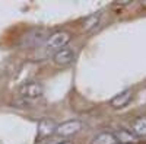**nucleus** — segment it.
I'll return each mask as SVG.
<instances>
[{
    "label": "nucleus",
    "instance_id": "12",
    "mask_svg": "<svg viewBox=\"0 0 146 144\" xmlns=\"http://www.w3.org/2000/svg\"><path fill=\"white\" fill-rule=\"evenodd\" d=\"M38 144H51V143L47 141V140H44V141H41V143H38Z\"/></svg>",
    "mask_w": 146,
    "mask_h": 144
},
{
    "label": "nucleus",
    "instance_id": "6",
    "mask_svg": "<svg viewBox=\"0 0 146 144\" xmlns=\"http://www.w3.org/2000/svg\"><path fill=\"white\" fill-rule=\"evenodd\" d=\"M114 137L118 144H137L139 143V137H136L131 131L124 130V128L117 130L114 133Z\"/></svg>",
    "mask_w": 146,
    "mask_h": 144
},
{
    "label": "nucleus",
    "instance_id": "5",
    "mask_svg": "<svg viewBox=\"0 0 146 144\" xmlns=\"http://www.w3.org/2000/svg\"><path fill=\"white\" fill-rule=\"evenodd\" d=\"M53 60L57 66H67L73 63V60H75V51L70 50V48H62L60 51L54 54Z\"/></svg>",
    "mask_w": 146,
    "mask_h": 144
},
{
    "label": "nucleus",
    "instance_id": "7",
    "mask_svg": "<svg viewBox=\"0 0 146 144\" xmlns=\"http://www.w3.org/2000/svg\"><path fill=\"white\" fill-rule=\"evenodd\" d=\"M131 99V90L127 89L124 92L118 93L117 96H114V98L111 99V102H110V105H111L113 108H115V109H118V108H124Z\"/></svg>",
    "mask_w": 146,
    "mask_h": 144
},
{
    "label": "nucleus",
    "instance_id": "2",
    "mask_svg": "<svg viewBox=\"0 0 146 144\" xmlns=\"http://www.w3.org/2000/svg\"><path fill=\"white\" fill-rule=\"evenodd\" d=\"M42 85L38 82H27L19 87V95L25 99L34 101V99H38L41 98L42 95Z\"/></svg>",
    "mask_w": 146,
    "mask_h": 144
},
{
    "label": "nucleus",
    "instance_id": "8",
    "mask_svg": "<svg viewBox=\"0 0 146 144\" xmlns=\"http://www.w3.org/2000/svg\"><path fill=\"white\" fill-rule=\"evenodd\" d=\"M131 133L136 137H146V118L140 116L131 122Z\"/></svg>",
    "mask_w": 146,
    "mask_h": 144
},
{
    "label": "nucleus",
    "instance_id": "10",
    "mask_svg": "<svg viewBox=\"0 0 146 144\" xmlns=\"http://www.w3.org/2000/svg\"><path fill=\"white\" fill-rule=\"evenodd\" d=\"M92 144H117V141L113 133H101L92 140Z\"/></svg>",
    "mask_w": 146,
    "mask_h": 144
},
{
    "label": "nucleus",
    "instance_id": "1",
    "mask_svg": "<svg viewBox=\"0 0 146 144\" xmlns=\"http://www.w3.org/2000/svg\"><path fill=\"white\" fill-rule=\"evenodd\" d=\"M70 34L67 31H57L54 34H51L50 37L45 41V50L48 53H57L62 48H64V45L70 41Z\"/></svg>",
    "mask_w": 146,
    "mask_h": 144
},
{
    "label": "nucleus",
    "instance_id": "11",
    "mask_svg": "<svg viewBox=\"0 0 146 144\" xmlns=\"http://www.w3.org/2000/svg\"><path fill=\"white\" fill-rule=\"evenodd\" d=\"M56 144H72L70 141H60V143H56Z\"/></svg>",
    "mask_w": 146,
    "mask_h": 144
},
{
    "label": "nucleus",
    "instance_id": "9",
    "mask_svg": "<svg viewBox=\"0 0 146 144\" xmlns=\"http://www.w3.org/2000/svg\"><path fill=\"white\" fill-rule=\"evenodd\" d=\"M100 18H101V13H92L89 16H86L82 22V29L83 31H91L92 28H95L100 22Z\"/></svg>",
    "mask_w": 146,
    "mask_h": 144
},
{
    "label": "nucleus",
    "instance_id": "4",
    "mask_svg": "<svg viewBox=\"0 0 146 144\" xmlns=\"http://www.w3.org/2000/svg\"><path fill=\"white\" fill-rule=\"evenodd\" d=\"M56 127L57 125L51 121V119H47V118L41 119L40 124H38V140H41V141L47 140L51 134H54Z\"/></svg>",
    "mask_w": 146,
    "mask_h": 144
},
{
    "label": "nucleus",
    "instance_id": "3",
    "mask_svg": "<svg viewBox=\"0 0 146 144\" xmlns=\"http://www.w3.org/2000/svg\"><path fill=\"white\" fill-rule=\"evenodd\" d=\"M82 130V122L78 119H72V121H66L63 124H60L56 127L54 134H57L58 137H70L78 134Z\"/></svg>",
    "mask_w": 146,
    "mask_h": 144
}]
</instances>
